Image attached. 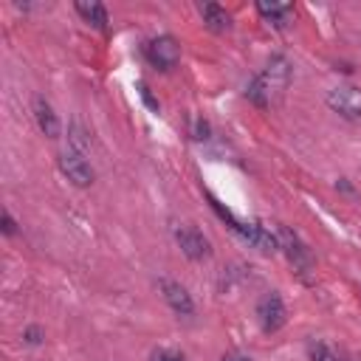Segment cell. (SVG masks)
Listing matches in <instances>:
<instances>
[{
	"instance_id": "1",
	"label": "cell",
	"mask_w": 361,
	"mask_h": 361,
	"mask_svg": "<svg viewBox=\"0 0 361 361\" xmlns=\"http://www.w3.org/2000/svg\"><path fill=\"white\" fill-rule=\"evenodd\" d=\"M327 104L333 113H341L344 118H361V87L341 85L327 93Z\"/></svg>"
},
{
	"instance_id": "2",
	"label": "cell",
	"mask_w": 361,
	"mask_h": 361,
	"mask_svg": "<svg viewBox=\"0 0 361 361\" xmlns=\"http://www.w3.org/2000/svg\"><path fill=\"white\" fill-rule=\"evenodd\" d=\"M144 51H147V59H149L155 68H161V71L175 68L178 59H180V48H178V42H175L172 37H155V39L147 42Z\"/></svg>"
},
{
	"instance_id": "3",
	"label": "cell",
	"mask_w": 361,
	"mask_h": 361,
	"mask_svg": "<svg viewBox=\"0 0 361 361\" xmlns=\"http://www.w3.org/2000/svg\"><path fill=\"white\" fill-rule=\"evenodd\" d=\"M257 316H259V324H262V330L265 333H274V330H279L282 324H285V305H282V299H279V293H265L259 302H257Z\"/></svg>"
},
{
	"instance_id": "4",
	"label": "cell",
	"mask_w": 361,
	"mask_h": 361,
	"mask_svg": "<svg viewBox=\"0 0 361 361\" xmlns=\"http://www.w3.org/2000/svg\"><path fill=\"white\" fill-rule=\"evenodd\" d=\"M276 243H279V248L288 254V259H290L296 268L310 271V251L305 248V243H302L288 226H279V228H276Z\"/></svg>"
},
{
	"instance_id": "5",
	"label": "cell",
	"mask_w": 361,
	"mask_h": 361,
	"mask_svg": "<svg viewBox=\"0 0 361 361\" xmlns=\"http://www.w3.org/2000/svg\"><path fill=\"white\" fill-rule=\"evenodd\" d=\"M59 169H62V172L68 175V180H73L76 186L93 183V169H90V164L82 158V152H76V149H68V152L59 155Z\"/></svg>"
},
{
	"instance_id": "6",
	"label": "cell",
	"mask_w": 361,
	"mask_h": 361,
	"mask_svg": "<svg viewBox=\"0 0 361 361\" xmlns=\"http://www.w3.org/2000/svg\"><path fill=\"white\" fill-rule=\"evenodd\" d=\"M175 237H178L180 251H183L189 259H203V257L209 254V240H206L195 226H180V228L175 231Z\"/></svg>"
},
{
	"instance_id": "7",
	"label": "cell",
	"mask_w": 361,
	"mask_h": 361,
	"mask_svg": "<svg viewBox=\"0 0 361 361\" xmlns=\"http://www.w3.org/2000/svg\"><path fill=\"white\" fill-rule=\"evenodd\" d=\"M288 79H290V68H288V62H285L282 56H274V59L268 62V68L259 73V82L265 85L268 96H271V93H279V90L288 85Z\"/></svg>"
},
{
	"instance_id": "8",
	"label": "cell",
	"mask_w": 361,
	"mask_h": 361,
	"mask_svg": "<svg viewBox=\"0 0 361 361\" xmlns=\"http://www.w3.org/2000/svg\"><path fill=\"white\" fill-rule=\"evenodd\" d=\"M161 290H164V299L169 302V307L180 316H189L195 310L192 305V296L186 293V288H180L178 282H169V279H161Z\"/></svg>"
},
{
	"instance_id": "9",
	"label": "cell",
	"mask_w": 361,
	"mask_h": 361,
	"mask_svg": "<svg viewBox=\"0 0 361 361\" xmlns=\"http://www.w3.org/2000/svg\"><path fill=\"white\" fill-rule=\"evenodd\" d=\"M34 116H37V124H39V130L48 135V138H56L59 135V121H56V113H54V107L42 99V96H37L34 99Z\"/></svg>"
},
{
	"instance_id": "10",
	"label": "cell",
	"mask_w": 361,
	"mask_h": 361,
	"mask_svg": "<svg viewBox=\"0 0 361 361\" xmlns=\"http://www.w3.org/2000/svg\"><path fill=\"white\" fill-rule=\"evenodd\" d=\"M76 11L87 20V23H93L96 28H104V23H107V11H104V6L102 3H96V0H79L76 3Z\"/></svg>"
},
{
	"instance_id": "11",
	"label": "cell",
	"mask_w": 361,
	"mask_h": 361,
	"mask_svg": "<svg viewBox=\"0 0 361 361\" xmlns=\"http://www.w3.org/2000/svg\"><path fill=\"white\" fill-rule=\"evenodd\" d=\"M200 14H203V23H206L212 31H226V28H228V14H226V8H220L217 3H206V6L200 8Z\"/></svg>"
},
{
	"instance_id": "12",
	"label": "cell",
	"mask_w": 361,
	"mask_h": 361,
	"mask_svg": "<svg viewBox=\"0 0 361 361\" xmlns=\"http://www.w3.org/2000/svg\"><path fill=\"white\" fill-rule=\"evenodd\" d=\"M257 8H259V14L268 17L274 25H285V17H288V11H290L288 3H268V0H259Z\"/></svg>"
},
{
	"instance_id": "13",
	"label": "cell",
	"mask_w": 361,
	"mask_h": 361,
	"mask_svg": "<svg viewBox=\"0 0 361 361\" xmlns=\"http://www.w3.org/2000/svg\"><path fill=\"white\" fill-rule=\"evenodd\" d=\"M245 96H248L254 104H259V107H265V104H268V90H265V85L259 82V76H254V79H251V85H248V90H245Z\"/></svg>"
},
{
	"instance_id": "14",
	"label": "cell",
	"mask_w": 361,
	"mask_h": 361,
	"mask_svg": "<svg viewBox=\"0 0 361 361\" xmlns=\"http://www.w3.org/2000/svg\"><path fill=\"white\" fill-rule=\"evenodd\" d=\"M307 353H310V361H338V355L327 344H322V341H310Z\"/></svg>"
},
{
	"instance_id": "15",
	"label": "cell",
	"mask_w": 361,
	"mask_h": 361,
	"mask_svg": "<svg viewBox=\"0 0 361 361\" xmlns=\"http://www.w3.org/2000/svg\"><path fill=\"white\" fill-rule=\"evenodd\" d=\"M192 135H195L197 141H203V138H209V124H206L203 118H197V121L192 124Z\"/></svg>"
},
{
	"instance_id": "16",
	"label": "cell",
	"mask_w": 361,
	"mask_h": 361,
	"mask_svg": "<svg viewBox=\"0 0 361 361\" xmlns=\"http://www.w3.org/2000/svg\"><path fill=\"white\" fill-rule=\"evenodd\" d=\"M149 361H183L180 355H172V353H166V350H155L152 355H149Z\"/></svg>"
},
{
	"instance_id": "17",
	"label": "cell",
	"mask_w": 361,
	"mask_h": 361,
	"mask_svg": "<svg viewBox=\"0 0 361 361\" xmlns=\"http://www.w3.org/2000/svg\"><path fill=\"white\" fill-rule=\"evenodd\" d=\"M3 231H6V234H14V231H17V226H14V220H11L8 212H3Z\"/></svg>"
},
{
	"instance_id": "18",
	"label": "cell",
	"mask_w": 361,
	"mask_h": 361,
	"mask_svg": "<svg viewBox=\"0 0 361 361\" xmlns=\"http://www.w3.org/2000/svg\"><path fill=\"white\" fill-rule=\"evenodd\" d=\"M39 336H42V333H39V327H28V330H25V338H28L31 344H37V341H39Z\"/></svg>"
},
{
	"instance_id": "19",
	"label": "cell",
	"mask_w": 361,
	"mask_h": 361,
	"mask_svg": "<svg viewBox=\"0 0 361 361\" xmlns=\"http://www.w3.org/2000/svg\"><path fill=\"white\" fill-rule=\"evenodd\" d=\"M220 361H251L248 355H243V353H226Z\"/></svg>"
}]
</instances>
